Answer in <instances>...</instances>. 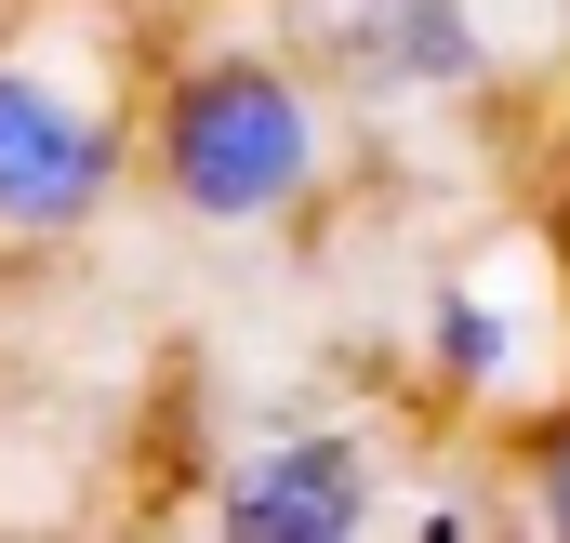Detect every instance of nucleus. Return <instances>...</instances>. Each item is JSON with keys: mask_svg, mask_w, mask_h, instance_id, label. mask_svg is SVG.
<instances>
[{"mask_svg": "<svg viewBox=\"0 0 570 543\" xmlns=\"http://www.w3.org/2000/svg\"><path fill=\"white\" fill-rule=\"evenodd\" d=\"M345 159V93L318 80V53H266V40H199L159 67L146 93V186L213 226V239H253L292 226Z\"/></svg>", "mask_w": 570, "mask_h": 543, "instance_id": "f257e3e1", "label": "nucleus"}, {"mask_svg": "<svg viewBox=\"0 0 570 543\" xmlns=\"http://www.w3.org/2000/svg\"><path fill=\"white\" fill-rule=\"evenodd\" d=\"M146 134L120 93L53 53V40H0V253H67L120 186H134Z\"/></svg>", "mask_w": 570, "mask_h": 543, "instance_id": "f03ea898", "label": "nucleus"}, {"mask_svg": "<svg viewBox=\"0 0 570 543\" xmlns=\"http://www.w3.org/2000/svg\"><path fill=\"white\" fill-rule=\"evenodd\" d=\"M305 53L345 107H385V120H451L491 93L504 67V27L491 0H318L305 13Z\"/></svg>", "mask_w": 570, "mask_h": 543, "instance_id": "7ed1b4c3", "label": "nucleus"}, {"mask_svg": "<svg viewBox=\"0 0 570 543\" xmlns=\"http://www.w3.org/2000/svg\"><path fill=\"white\" fill-rule=\"evenodd\" d=\"M372 517H385V464H372L358 424H279V437H253L213 477V504H199L213 543H358Z\"/></svg>", "mask_w": 570, "mask_h": 543, "instance_id": "20e7f679", "label": "nucleus"}, {"mask_svg": "<svg viewBox=\"0 0 570 543\" xmlns=\"http://www.w3.org/2000/svg\"><path fill=\"white\" fill-rule=\"evenodd\" d=\"M531 318H544V292H518V253L451 266L425 292V372H438V398H464V411H544L531 398Z\"/></svg>", "mask_w": 570, "mask_h": 543, "instance_id": "39448f33", "label": "nucleus"}, {"mask_svg": "<svg viewBox=\"0 0 570 543\" xmlns=\"http://www.w3.org/2000/svg\"><path fill=\"white\" fill-rule=\"evenodd\" d=\"M518 517L544 543H570V398H544L531 437H518Z\"/></svg>", "mask_w": 570, "mask_h": 543, "instance_id": "423d86ee", "label": "nucleus"}]
</instances>
